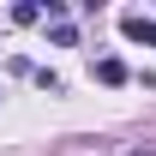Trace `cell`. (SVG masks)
I'll list each match as a JSON object with an SVG mask.
<instances>
[{
    "label": "cell",
    "instance_id": "cell-1",
    "mask_svg": "<svg viewBox=\"0 0 156 156\" xmlns=\"http://www.w3.org/2000/svg\"><path fill=\"white\" fill-rule=\"evenodd\" d=\"M120 30H126L132 42H156V18H144V12H126V18H120Z\"/></svg>",
    "mask_w": 156,
    "mask_h": 156
},
{
    "label": "cell",
    "instance_id": "cell-2",
    "mask_svg": "<svg viewBox=\"0 0 156 156\" xmlns=\"http://www.w3.org/2000/svg\"><path fill=\"white\" fill-rule=\"evenodd\" d=\"M96 78H102V84H126L132 72H126V60H114V54H102V60H96Z\"/></svg>",
    "mask_w": 156,
    "mask_h": 156
},
{
    "label": "cell",
    "instance_id": "cell-3",
    "mask_svg": "<svg viewBox=\"0 0 156 156\" xmlns=\"http://www.w3.org/2000/svg\"><path fill=\"white\" fill-rule=\"evenodd\" d=\"M12 18H18V24H36V18H42V6H36V0H24V6H12Z\"/></svg>",
    "mask_w": 156,
    "mask_h": 156
}]
</instances>
